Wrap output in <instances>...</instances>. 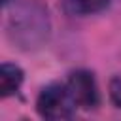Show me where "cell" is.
<instances>
[{"label": "cell", "mask_w": 121, "mask_h": 121, "mask_svg": "<svg viewBox=\"0 0 121 121\" xmlns=\"http://www.w3.org/2000/svg\"><path fill=\"white\" fill-rule=\"evenodd\" d=\"M51 34L47 9L36 0H25L13 8L8 17L9 40L25 51L42 47Z\"/></svg>", "instance_id": "cell-1"}, {"label": "cell", "mask_w": 121, "mask_h": 121, "mask_svg": "<svg viewBox=\"0 0 121 121\" xmlns=\"http://www.w3.org/2000/svg\"><path fill=\"white\" fill-rule=\"evenodd\" d=\"M36 110L43 119L59 121V119L72 117V113L76 110V102L66 85L49 83L40 91L38 100H36Z\"/></svg>", "instance_id": "cell-2"}, {"label": "cell", "mask_w": 121, "mask_h": 121, "mask_svg": "<svg viewBox=\"0 0 121 121\" xmlns=\"http://www.w3.org/2000/svg\"><path fill=\"white\" fill-rule=\"evenodd\" d=\"M76 106L83 108V110H95L100 102V95H98V87H96V79L91 72L87 70H76L70 74L68 83H66Z\"/></svg>", "instance_id": "cell-3"}, {"label": "cell", "mask_w": 121, "mask_h": 121, "mask_svg": "<svg viewBox=\"0 0 121 121\" xmlns=\"http://www.w3.org/2000/svg\"><path fill=\"white\" fill-rule=\"evenodd\" d=\"M23 78H25L23 70L17 64L4 62L2 68H0V96L8 98V96L15 95L17 89L21 87V83H23Z\"/></svg>", "instance_id": "cell-4"}, {"label": "cell", "mask_w": 121, "mask_h": 121, "mask_svg": "<svg viewBox=\"0 0 121 121\" xmlns=\"http://www.w3.org/2000/svg\"><path fill=\"white\" fill-rule=\"evenodd\" d=\"M66 2L72 8V11L81 13V15L98 13V11L106 9L108 4H110V0H66Z\"/></svg>", "instance_id": "cell-5"}, {"label": "cell", "mask_w": 121, "mask_h": 121, "mask_svg": "<svg viewBox=\"0 0 121 121\" xmlns=\"http://www.w3.org/2000/svg\"><path fill=\"white\" fill-rule=\"evenodd\" d=\"M110 100L115 108L121 110V76H115L110 79Z\"/></svg>", "instance_id": "cell-6"}, {"label": "cell", "mask_w": 121, "mask_h": 121, "mask_svg": "<svg viewBox=\"0 0 121 121\" xmlns=\"http://www.w3.org/2000/svg\"><path fill=\"white\" fill-rule=\"evenodd\" d=\"M11 2H13V0H2V6H4V8H8Z\"/></svg>", "instance_id": "cell-7"}]
</instances>
